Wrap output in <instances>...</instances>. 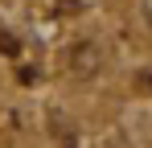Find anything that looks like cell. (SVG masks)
<instances>
[{"label":"cell","mask_w":152,"mask_h":148,"mask_svg":"<svg viewBox=\"0 0 152 148\" xmlns=\"http://www.w3.org/2000/svg\"><path fill=\"white\" fill-rule=\"evenodd\" d=\"M70 66H74V74H95V70H99V49H95V45H74Z\"/></svg>","instance_id":"1"},{"label":"cell","mask_w":152,"mask_h":148,"mask_svg":"<svg viewBox=\"0 0 152 148\" xmlns=\"http://www.w3.org/2000/svg\"><path fill=\"white\" fill-rule=\"evenodd\" d=\"M140 17H144V25L152 29V0H140Z\"/></svg>","instance_id":"2"}]
</instances>
